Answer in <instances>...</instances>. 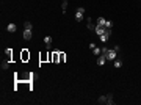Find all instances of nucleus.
<instances>
[{"instance_id":"nucleus-1","label":"nucleus","mask_w":141,"mask_h":105,"mask_svg":"<svg viewBox=\"0 0 141 105\" xmlns=\"http://www.w3.org/2000/svg\"><path fill=\"white\" fill-rule=\"evenodd\" d=\"M111 33H113V31H111V28H107L104 35H100V36H99V39L102 41V43H107V41L110 39V36H111Z\"/></svg>"},{"instance_id":"nucleus-2","label":"nucleus","mask_w":141,"mask_h":105,"mask_svg":"<svg viewBox=\"0 0 141 105\" xmlns=\"http://www.w3.org/2000/svg\"><path fill=\"white\" fill-rule=\"evenodd\" d=\"M83 14H85V8H83V6H80L78 10L75 11V19L78 20V22H80V20H83Z\"/></svg>"},{"instance_id":"nucleus-3","label":"nucleus","mask_w":141,"mask_h":105,"mask_svg":"<svg viewBox=\"0 0 141 105\" xmlns=\"http://www.w3.org/2000/svg\"><path fill=\"white\" fill-rule=\"evenodd\" d=\"M86 24H88V25H86V27H88V30H93V31H94V30H96V27H97V24H94V22H93V19H91V17H88V19H86Z\"/></svg>"},{"instance_id":"nucleus-4","label":"nucleus","mask_w":141,"mask_h":105,"mask_svg":"<svg viewBox=\"0 0 141 105\" xmlns=\"http://www.w3.org/2000/svg\"><path fill=\"white\" fill-rule=\"evenodd\" d=\"M20 58H22V61H28L30 60V52L27 49H22V53H20Z\"/></svg>"},{"instance_id":"nucleus-5","label":"nucleus","mask_w":141,"mask_h":105,"mask_svg":"<svg viewBox=\"0 0 141 105\" xmlns=\"http://www.w3.org/2000/svg\"><path fill=\"white\" fill-rule=\"evenodd\" d=\"M116 53H118V52H114V50L110 49V52L105 55V57H107V60H113V61H114V60H116Z\"/></svg>"},{"instance_id":"nucleus-6","label":"nucleus","mask_w":141,"mask_h":105,"mask_svg":"<svg viewBox=\"0 0 141 105\" xmlns=\"http://www.w3.org/2000/svg\"><path fill=\"white\" fill-rule=\"evenodd\" d=\"M44 43H46V49L47 50L52 49V38H50V36H46L44 38Z\"/></svg>"},{"instance_id":"nucleus-7","label":"nucleus","mask_w":141,"mask_h":105,"mask_svg":"<svg viewBox=\"0 0 141 105\" xmlns=\"http://www.w3.org/2000/svg\"><path fill=\"white\" fill-rule=\"evenodd\" d=\"M52 63L60 64V52H53V53H52Z\"/></svg>"},{"instance_id":"nucleus-8","label":"nucleus","mask_w":141,"mask_h":105,"mask_svg":"<svg viewBox=\"0 0 141 105\" xmlns=\"http://www.w3.org/2000/svg\"><path fill=\"white\" fill-rule=\"evenodd\" d=\"M105 30H107L105 27H102V25H97V27H96V30H94V31L97 33V36H100V35H104V33H105Z\"/></svg>"},{"instance_id":"nucleus-9","label":"nucleus","mask_w":141,"mask_h":105,"mask_svg":"<svg viewBox=\"0 0 141 105\" xmlns=\"http://www.w3.org/2000/svg\"><path fill=\"white\" fill-rule=\"evenodd\" d=\"M107 63V57L105 55H99V58H97V64L99 66H104Z\"/></svg>"},{"instance_id":"nucleus-10","label":"nucleus","mask_w":141,"mask_h":105,"mask_svg":"<svg viewBox=\"0 0 141 105\" xmlns=\"http://www.w3.org/2000/svg\"><path fill=\"white\" fill-rule=\"evenodd\" d=\"M6 30L10 31V33H16L17 31V27H16L14 24H8V27H6Z\"/></svg>"},{"instance_id":"nucleus-11","label":"nucleus","mask_w":141,"mask_h":105,"mask_svg":"<svg viewBox=\"0 0 141 105\" xmlns=\"http://www.w3.org/2000/svg\"><path fill=\"white\" fill-rule=\"evenodd\" d=\"M24 39L25 41L31 39V30H24Z\"/></svg>"},{"instance_id":"nucleus-12","label":"nucleus","mask_w":141,"mask_h":105,"mask_svg":"<svg viewBox=\"0 0 141 105\" xmlns=\"http://www.w3.org/2000/svg\"><path fill=\"white\" fill-rule=\"evenodd\" d=\"M107 104H108V105H113V104H114V100H113V94H111V93L107 94Z\"/></svg>"},{"instance_id":"nucleus-13","label":"nucleus","mask_w":141,"mask_h":105,"mask_svg":"<svg viewBox=\"0 0 141 105\" xmlns=\"http://www.w3.org/2000/svg\"><path fill=\"white\" fill-rule=\"evenodd\" d=\"M105 22H107V19H104V17H97L96 19V24L97 25H102V27H105Z\"/></svg>"},{"instance_id":"nucleus-14","label":"nucleus","mask_w":141,"mask_h":105,"mask_svg":"<svg viewBox=\"0 0 141 105\" xmlns=\"http://www.w3.org/2000/svg\"><path fill=\"white\" fill-rule=\"evenodd\" d=\"M5 53H6V58H8V61H11V57H13V49L11 47H8L5 50Z\"/></svg>"},{"instance_id":"nucleus-15","label":"nucleus","mask_w":141,"mask_h":105,"mask_svg":"<svg viewBox=\"0 0 141 105\" xmlns=\"http://www.w3.org/2000/svg\"><path fill=\"white\" fill-rule=\"evenodd\" d=\"M97 104H100V105L107 104V96H99V99H97Z\"/></svg>"},{"instance_id":"nucleus-16","label":"nucleus","mask_w":141,"mask_h":105,"mask_svg":"<svg viewBox=\"0 0 141 105\" xmlns=\"http://www.w3.org/2000/svg\"><path fill=\"white\" fill-rule=\"evenodd\" d=\"M0 68H2V71H6L8 68H10V61H3V63H2V66H0Z\"/></svg>"},{"instance_id":"nucleus-17","label":"nucleus","mask_w":141,"mask_h":105,"mask_svg":"<svg viewBox=\"0 0 141 105\" xmlns=\"http://www.w3.org/2000/svg\"><path fill=\"white\" fill-rule=\"evenodd\" d=\"M67 60V57H66V53H63V52H60V63H64Z\"/></svg>"},{"instance_id":"nucleus-18","label":"nucleus","mask_w":141,"mask_h":105,"mask_svg":"<svg viewBox=\"0 0 141 105\" xmlns=\"http://www.w3.org/2000/svg\"><path fill=\"white\" fill-rule=\"evenodd\" d=\"M24 28H25V30H31V28H33V25H31V22H28V20H27V22L24 24Z\"/></svg>"},{"instance_id":"nucleus-19","label":"nucleus","mask_w":141,"mask_h":105,"mask_svg":"<svg viewBox=\"0 0 141 105\" xmlns=\"http://www.w3.org/2000/svg\"><path fill=\"white\" fill-rule=\"evenodd\" d=\"M122 66V60H114V68H121Z\"/></svg>"},{"instance_id":"nucleus-20","label":"nucleus","mask_w":141,"mask_h":105,"mask_svg":"<svg viewBox=\"0 0 141 105\" xmlns=\"http://www.w3.org/2000/svg\"><path fill=\"white\" fill-rule=\"evenodd\" d=\"M93 53H94V55H100V49L99 47H94L93 49Z\"/></svg>"},{"instance_id":"nucleus-21","label":"nucleus","mask_w":141,"mask_h":105,"mask_svg":"<svg viewBox=\"0 0 141 105\" xmlns=\"http://www.w3.org/2000/svg\"><path fill=\"white\" fill-rule=\"evenodd\" d=\"M113 27V22H111V20H107V22H105V28H111Z\"/></svg>"},{"instance_id":"nucleus-22","label":"nucleus","mask_w":141,"mask_h":105,"mask_svg":"<svg viewBox=\"0 0 141 105\" xmlns=\"http://www.w3.org/2000/svg\"><path fill=\"white\" fill-rule=\"evenodd\" d=\"M61 8H63V11H66V8H67V2H66V0L61 3Z\"/></svg>"}]
</instances>
